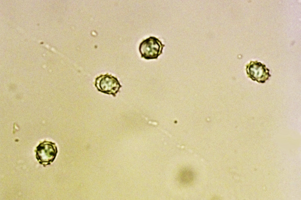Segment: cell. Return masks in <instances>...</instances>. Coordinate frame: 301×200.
Returning a JSON list of instances; mask_svg holds the SVG:
<instances>
[{"label":"cell","mask_w":301,"mask_h":200,"mask_svg":"<svg viewBox=\"0 0 301 200\" xmlns=\"http://www.w3.org/2000/svg\"><path fill=\"white\" fill-rule=\"evenodd\" d=\"M246 72L249 77L260 83H265L271 76L269 70L259 62H251L247 66Z\"/></svg>","instance_id":"obj_4"},{"label":"cell","mask_w":301,"mask_h":200,"mask_svg":"<svg viewBox=\"0 0 301 200\" xmlns=\"http://www.w3.org/2000/svg\"><path fill=\"white\" fill-rule=\"evenodd\" d=\"M95 85L99 91L114 96L122 87L116 78L107 74L97 77Z\"/></svg>","instance_id":"obj_3"},{"label":"cell","mask_w":301,"mask_h":200,"mask_svg":"<svg viewBox=\"0 0 301 200\" xmlns=\"http://www.w3.org/2000/svg\"><path fill=\"white\" fill-rule=\"evenodd\" d=\"M165 46L158 38L150 36L140 43L139 49L141 57L146 60L157 59L162 53Z\"/></svg>","instance_id":"obj_1"},{"label":"cell","mask_w":301,"mask_h":200,"mask_svg":"<svg viewBox=\"0 0 301 200\" xmlns=\"http://www.w3.org/2000/svg\"><path fill=\"white\" fill-rule=\"evenodd\" d=\"M36 153V158L39 163L45 166L54 161L57 150L54 143L45 141L37 147Z\"/></svg>","instance_id":"obj_2"},{"label":"cell","mask_w":301,"mask_h":200,"mask_svg":"<svg viewBox=\"0 0 301 200\" xmlns=\"http://www.w3.org/2000/svg\"><path fill=\"white\" fill-rule=\"evenodd\" d=\"M193 178V173L191 171L188 170L183 171L180 175V180L184 183H188L191 182Z\"/></svg>","instance_id":"obj_5"}]
</instances>
